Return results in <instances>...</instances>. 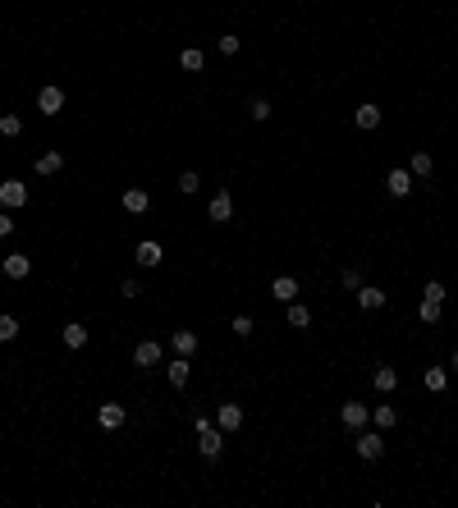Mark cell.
<instances>
[{
    "mask_svg": "<svg viewBox=\"0 0 458 508\" xmlns=\"http://www.w3.org/2000/svg\"><path fill=\"white\" fill-rule=\"evenodd\" d=\"M239 46H243V37H234V33H225V37H216V51L225 55V60H229V55H239Z\"/></svg>",
    "mask_w": 458,
    "mask_h": 508,
    "instance_id": "cell-33",
    "label": "cell"
},
{
    "mask_svg": "<svg viewBox=\"0 0 458 508\" xmlns=\"http://www.w3.org/2000/svg\"><path fill=\"white\" fill-rule=\"evenodd\" d=\"M385 298H389V293L376 289V284H362V289H357V307H362V311H381Z\"/></svg>",
    "mask_w": 458,
    "mask_h": 508,
    "instance_id": "cell-18",
    "label": "cell"
},
{
    "mask_svg": "<svg viewBox=\"0 0 458 508\" xmlns=\"http://www.w3.org/2000/svg\"><path fill=\"white\" fill-rule=\"evenodd\" d=\"M37 110L46 115V120H55V115L64 110V87H55V83H46L42 92H37Z\"/></svg>",
    "mask_w": 458,
    "mask_h": 508,
    "instance_id": "cell-4",
    "label": "cell"
},
{
    "mask_svg": "<svg viewBox=\"0 0 458 508\" xmlns=\"http://www.w3.org/2000/svg\"><path fill=\"white\" fill-rule=\"evenodd\" d=\"M408 170H413L417 179H431V174H435V161H431V151H413V165H408Z\"/></svg>",
    "mask_w": 458,
    "mask_h": 508,
    "instance_id": "cell-26",
    "label": "cell"
},
{
    "mask_svg": "<svg viewBox=\"0 0 458 508\" xmlns=\"http://www.w3.org/2000/svg\"><path fill=\"white\" fill-rule=\"evenodd\" d=\"M124 417H129V412H124V403H101V408H96V422H101L105 431H120Z\"/></svg>",
    "mask_w": 458,
    "mask_h": 508,
    "instance_id": "cell-17",
    "label": "cell"
},
{
    "mask_svg": "<svg viewBox=\"0 0 458 508\" xmlns=\"http://www.w3.org/2000/svg\"><path fill=\"white\" fill-rule=\"evenodd\" d=\"M0 133H5V138H23V120H18L14 110L0 115Z\"/></svg>",
    "mask_w": 458,
    "mask_h": 508,
    "instance_id": "cell-31",
    "label": "cell"
},
{
    "mask_svg": "<svg viewBox=\"0 0 458 508\" xmlns=\"http://www.w3.org/2000/svg\"><path fill=\"white\" fill-rule=\"evenodd\" d=\"M353 454L367 458V463H376V458H385V431H353Z\"/></svg>",
    "mask_w": 458,
    "mask_h": 508,
    "instance_id": "cell-2",
    "label": "cell"
},
{
    "mask_svg": "<svg viewBox=\"0 0 458 508\" xmlns=\"http://www.w3.org/2000/svg\"><path fill=\"white\" fill-rule=\"evenodd\" d=\"M372 422H376V431H394L399 426V408L394 403H372Z\"/></svg>",
    "mask_w": 458,
    "mask_h": 508,
    "instance_id": "cell-19",
    "label": "cell"
},
{
    "mask_svg": "<svg viewBox=\"0 0 458 508\" xmlns=\"http://www.w3.org/2000/svg\"><path fill=\"white\" fill-rule=\"evenodd\" d=\"M422 385L431 389V394H440V389H450V371H445V366H426L422 371Z\"/></svg>",
    "mask_w": 458,
    "mask_h": 508,
    "instance_id": "cell-24",
    "label": "cell"
},
{
    "mask_svg": "<svg viewBox=\"0 0 458 508\" xmlns=\"http://www.w3.org/2000/svg\"><path fill=\"white\" fill-rule=\"evenodd\" d=\"M179 69H188V74H202V69H207V55H202L197 46H183V51H179Z\"/></svg>",
    "mask_w": 458,
    "mask_h": 508,
    "instance_id": "cell-23",
    "label": "cell"
},
{
    "mask_svg": "<svg viewBox=\"0 0 458 508\" xmlns=\"http://www.w3.org/2000/svg\"><path fill=\"white\" fill-rule=\"evenodd\" d=\"M0 207H5V211H18V207H28V183H18V179H5V183H0Z\"/></svg>",
    "mask_w": 458,
    "mask_h": 508,
    "instance_id": "cell-6",
    "label": "cell"
},
{
    "mask_svg": "<svg viewBox=\"0 0 458 508\" xmlns=\"http://www.w3.org/2000/svg\"><path fill=\"white\" fill-rule=\"evenodd\" d=\"M422 298H426V302H440V307H445V298H450V289H445V279H426Z\"/></svg>",
    "mask_w": 458,
    "mask_h": 508,
    "instance_id": "cell-30",
    "label": "cell"
},
{
    "mask_svg": "<svg viewBox=\"0 0 458 508\" xmlns=\"http://www.w3.org/2000/svg\"><path fill=\"white\" fill-rule=\"evenodd\" d=\"M33 170L42 174V179H51V174H60V170H64V156H60V151H42V156L33 161Z\"/></svg>",
    "mask_w": 458,
    "mask_h": 508,
    "instance_id": "cell-20",
    "label": "cell"
},
{
    "mask_svg": "<svg viewBox=\"0 0 458 508\" xmlns=\"http://www.w3.org/2000/svg\"><path fill=\"white\" fill-rule=\"evenodd\" d=\"M0 270H5V279H14V284H18V279L33 275V257H23V252H9V257L0 261Z\"/></svg>",
    "mask_w": 458,
    "mask_h": 508,
    "instance_id": "cell-10",
    "label": "cell"
},
{
    "mask_svg": "<svg viewBox=\"0 0 458 508\" xmlns=\"http://www.w3.org/2000/svg\"><path fill=\"white\" fill-rule=\"evenodd\" d=\"M372 385H376V394H394V389H399V371L394 366H376L372 371Z\"/></svg>",
    "mask_w": 458,
    "mask_h": 508,
    "instance_id": "cell-21",
    "label": "cell"
},
{
    "mask_svg": "<svg viewBox=\"0 0 458 508\" xmlns=\"http://www.w3.org/2000/svg\"><path fill=\"white\" fill-rule=\"evenodd\" d=\"M339 289L357 293V289H362V270H357V266H344V270H339Z\"/></svg>",
    "mask_w": 458,
    "mask_h": 508,
    "instance_id": "cell-29",
    "label": "cell"
},
{
    "mask_svg": "<svg viewBox=\"0 0 458 508\" xmlns=\"http://www.w3.org/2000/svg\"><path fill=\"white\" fill-rule=\"evenodd\" d=\"M229 330H234V335H239V339H248V335H252V330H257V325H252V316H248V311H239V316L229 321Z\"/></svg>",
    "mask_w": 458,
    "mask_h": 508,
    "instance_id": "cell-34",
    "label": "cell"
},
{
    "mask_svg": "<svg viewBox=\"0 0 458 508\" xmlns=\"http://www.w3.org/2000/svg\"><path fill=\"white\" fill-rule=\"evenodd\" d=\"M285 321H289V325H294V330H307V325H311V311H307V302H289Z\"/></svg>",
    "mask_w": 458,
    "mask_h": 508,
    "instance_id": "cell-25",
    "label": "cell"
},
{
    "mask_svg": "<svg viewBox=\"0 0 458 508\" xmlns=\"http://www.w3.org/2000/svg\"><path fill=\"white\" fill-rule=\"evenodd\" d=\"M120 298H142V284H138V279H124V284H120Z\"/></svg>",
    "mask_w": 458,
    "mask_h": 508,
    "instance_id": "cell-36",
    "label": "cell"
},
{
    "mask_svg": "<svg viewBox=\"0 0 458 508\" xmlns=\"http://www.w3.org/2000/svg\"><path fill=\"white\" fill-rule=\"evenodd\" d=\"M417 321H422V325H440V302H426V298H422V307H417Z\"/></svg>",
    "mask_w": 458,
    "mask_h": 508,
    "instance_id": "cell-32",
    "label": "cell"
},
{
    "mask_svg": "<svg viewBox=\"0 0 458 508\" xmlns=\"http://www.w3.org/2000/svg\"><path fill=\"white\" fill-rule=\"evenodd\" d=\"M248 115H252L257 124H266V120H270V101H266V96H257V101L248 105Z\"/></svg>",
    "mask_w": 458,
    "mask_h": 508,
    "instance_id": "cell-35",
    "label": "cell"
},
{
    "mask_svg": "<svg viewBox=\"0 0 458 508\" xmlns=\"http://www.w3.org/2000/svg\"><path fill=\"white\" fill-rule=\"evenodd\" d=\"M385 192L389 197H408V192H413V170H389L385 174Z\"/></svg>",
    "mask_w": 458,
    "mask_h": 508,
    "instance_id": "cell-14",
    "label": "cell"
},
{
    "mask_svg": "<svg viewBox=\"0 0 458 508\" xmlns=\"http://www.w3.org/2000/svg\"><path fill=\"white\" fill-rule=\"evenodd\" d=\"M133 261H138V266L142 270H156V266H161V261H165V248H161V243H138V248H133Z\"/></svg>",
    "mask_w": 458,
    "mask_h": 508,
    "instance_id": "cell-11",
    "label": "cell"
},
{
    "mask_svg": "<svg viewBox=\"0 0 458 508\" xmlns=\"http://www.w3.org/2000/svg\"><path fill=\"white\" fill-rule=\"evenodd\" d=\"M165 376H170L174 389H188V380H193V357H179V353H174V362L165 366Z\"/></svg>",
    "mask_w": 458,
    "mask_h": 508,
    "instance_id": "cell-13",
    "label": "cell"
},
{
    "mask_svg": "<svg viewBox=\"0 0 458 508\" xmlns=\"http://www.w3.org/2000/svg\"><path fill=\"white\" fill-rule=\"evenodd\" d=\"M450 371H458V348H454V357H450Z\"/></svg>",
    "mask_w": 458,
    "mask_h": 508,
    "instance_id": "cell-38",
    "label": "cell"
},
{
    "mask_svg": "<svg viewBox=\"0 0 458 508\" xmlns=\"http://www.w3.org/2000/svg\"><path fill=\"white\" fill-rule=\"evenodd\" d=\"M207 220H211V224H229V220H234V197H229V188H220L216 197H211Z\"/></svg>",
    "mask_w": 458,
    "mask_h": 508,
    "instance_id": "cell-7",
    "label": "cell"
},
{
    "mask_svg": "<svg viewBox=\"0 0 458 508\" xmlns=\"http://www.w3.org/2000/svg\"><path fill=\"white\" fill-rule=\"evenodd\" d=\"M9 233H14V220H9V211L0 207V238H9Z\"/></svg>",
    "mask_w": 458,
    "mask_h": 508,
    "instance_id": "cell-37",
    "label": "cell"
},
{
    "mask_svg": "<svg viewBox=\"0 0 458 508\" xmlns=\"http://www.w3.org/2000/svg\"><path fill=\"white\" fill-rule=\"evenodd\" d=\"M367 422H372V403H357V398L339 403V426H344V431H362Z\"/></svg>",
    "mask_w": 458,
    "mask_h": 508,
    "instance_id": "cell-3",
    "label": "cell"
},
{
    "mask_svg": "<svg viewBox=\"0 0 458 508\" xmlns=\"http://www.w3.org/2000/svg\"><path fill=\"white\" fill-rule=\"evenodd\" d=\"M174 188H179V192H183V197H193V192H197V188H202V174H197V170H183V174H179V179H174Z\"/></svg>",
    "mask_w": 458,
    "mask_h": 508,
    "instance_id": "cell-27",
    "label": "cell"
},
{
    "mask_svg": "<svg viewBox=\"0 0 458 508\" xmlns=\"http://www.w3.org/2000/svg\"><path fill=\"white\" fill-rule=\"evenodd\" d=\"M60 344L74 348V353H78V348H87V325H83V321H69V325H60Z\"/></svg>",
    "mask_w": 458,
    "mask_h": 508,
    "instance_id": "cell-16",
    "label": "cell"
},
{
    "mask_svg": "<svg viewBox=\"0 0 458 508\" xmlns=\"http://www.w3.org/2000/svg\"><path fill=\"white\" fill-rule=\"evenodd\" d=\"M170 348H174L179 357H193V353H197V335H193V330H174V335H170Z\"/></svg>",
    "mask_w": 458,
    "mask_h": 508,
    "instance_id": "cell-22",
    "label": "cell"
},
{
    "mask_svg": "<svg viewBox=\"0 0 458 508\" xmlns=\"http://www.w3.org/2000/svg\"><path fill=\"white\" fill-rule=\"evenodd\" d=\"M298 293H303V284H298L294 275H275V279H270V298L285 302V307H289V302H298Z\"/></svg>",
    "mask_w": 458,
    "mask_h": 508,
    "instance_id": "cell-8",
    "label": "cell"
},
{
    "mask_svg": "<svg viewBox=\"0 0 458 508\" xmlns=\"http://www.w3.org/2000/svg\"><path fill=\"white\" fill-rule=\"evenodd\" d=\"M216 426H220L225 435H239V431H243V408H239V403H220V408H216Z\"/></svg>",
    "mask_w": 458,
    "mask_h": 508,
    "instance_id": "cell-9",
    "label": "cell"
},
{
    "mask_svg": "<svg viewBox=\"0 0 458 508\" xmlns=\"http://www.w3.org/2000/svg\"><path fill=\"white\" fill-rule=\"evenodd\" d=\"M120 207L129 211V216H142V211L151 207V197H147V188H124L120 192Z\"/></svg>",
    "mask_w": 458,
    "mask_h": 508,
    "instance_id": "cell-15",
    "label": "cell"
},
{
    "mask_svg": "<svg viewBox=\"0 0 458 508\" xmlns=\"http://www.w3.org/2000/svg\"><path fill=\"white\" fill-rule=\"evenodd\" d=\"M18 330H23V325H18V316H9V311H5V316H0V344H14Z\"/></svg>",
    "mask_w": 458,
    "mask_h": 508,
    "instance_id": "cell-28",
    "label": "cell"
},
{
    "mask_svg": "<svg viewBox=\"0 0 458 508\" xmlns=\"http://www.w3.org/2000/svg\"><path fill=\"white\" fill-rule=\"evenodd\" d=\"M161 357H165V348H161V339H142L138 348H133V366H142V371H151V366H161Z\"/></svg>",
    "mask_w": 458,
    "mask_h": 508,
    "instance_id": "cell-5",
    "label": "cell"
},
{
    "mask_svg": "<svg viewBox=\"0 0 458 508\" xmlns=\"http://www.w3.org/2000/svg\"><path fill=\"white\" fill-rule=\"evenodd\" d=\"M193 431H197V454L202 458H220V454H225V439L229 435L220 431L207 412H193Z\"/></svg>",
    "mask_w": 458,
    "mask_h": 508,
    "instance_id": "cell-1",
    "label": "cell"
},
{
    "mask_svg": "<svg viewBox=\"0 0 458 508\" xmlns=\"http://www.w3.org/2000/svg\"><path fill=\"white\" fill-rule=\"evenodd\" d=\"M381 120H385V115H381V105H376V101H362V105H357V110H353V124H357V129H362V133L381 129Z\"/></svg>",
    "mask_w": 458,
    "mask_h": 508,
    "instance_id": "cell-12",
    "label": "cell"
}]
</instances>
